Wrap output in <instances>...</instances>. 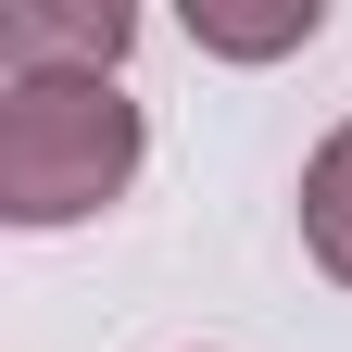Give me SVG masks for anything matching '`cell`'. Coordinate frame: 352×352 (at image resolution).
I'll return each mask as SVG.
<instances>
[{"label":"cell","instance_id":"obj_1","mask_svg":"<svg viewBox=\"0 0 352 352\" xmlns=\"http://www.w3.org/2000/svg\"><path fill=\"white\" fill-rule=\"evenodd\" d=\"M139 101L113 76H0V227H88L139 189Z\"/></svg>","mask_w":352,"mask_h":352},{"label":"cell","instance_id":"obj_2","mask_svg":"<svg viewBox=\"0 0 352 352\" xmlns=\"http://www.w3.org/2000/svg\"><path fill=\"white\" fill-rule=\"evenodd\" d=\"M139 51V13L113 0H0V76H113Z\"/></svg>","mask_w":352,"mask_h":352},{"label":"cell","instance_id":"obj_3","mask_svg":"<svg viewBox=\"0 0 352 352\" xmlns=\"http://www.w3.org/2000/svg\"><path fill=\"white\" fill-rule=\"evenodd\" d=\"M302 252H315L327 277L352 289V113L327 126L315 151H302Z\"/></svg>","mask_w":352,"mask_h":352},{"label":"cell","instance_id":"obj_4","mask_svg":"<svg viewBox=\"0 0 352 352\" xmlns=\"http://www.w3.org/2000/svg\"><path fill=\"white\" fill-rule=\"evenodd\" d=\"M315 25H327L315 0H277V13H227V0H201V13H189V38H201V51H227V63H264V51H302Z\"/></svg>","mask_w":352,"mask_h":352}]
</instances>
